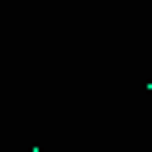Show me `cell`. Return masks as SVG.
<instances>
[{"label":"cell","mask_w":152,"mask_h":152,"mask_svg":"<svg viewBox=\"0 0 152 152\" xmlns=\"http://www.w3.org/2000/svg\"><path fill=\"white\" fill-rule=\"evenodd\" d=\"M30 152H42V148H30Z\"/></svg>","instance_id":"obj_1"},{"label":"cell","mask_w":152,"mask_h":152,"mask_svg":"<svg viewBox=\"0 0 152 152\" xmlns=\"http://www.w3.org/2000/svg\"><path fill=\"white\" fill-rule=\"evenodd\" d=\"M148 93H152V80H148Z\"/></svg>","instance_id":"obj_2"}]
</instances>
